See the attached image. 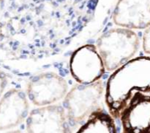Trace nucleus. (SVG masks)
Returning <instances> with one entry per match:
<instances>
[{"mask_svg": "<svg viewBox=\"0 0 150 133\" xmlns=\"http://www.w3.org/2000/svg\"><path fill=\"white\" fill-rule=\"evenodd\" d=\"M5 133H24V132L19 129H16V130H12V131L7 132H5Z\"/></svg>", "mask_w": 150, "mask_h": 133, "instance_id": "obj_13", "label": "nucleus"}, {"mask_svg": "<svg viewBox=\"0 0 150 133\" xmlns=\"http://www.w3.org/2000/svg\"><path fill=\"white\" fill-rule=\"evenodd\" d=\"M28 97L22 90L13 88L0 98V131L18 127L29 115Z\"/></svg>", "mask_w": 150, "mask_h": 133, "instance_id": "obj_9", "label": "nucleus"}, {"mask_svg": "<svg viewBox=\"0 0 150 133\" xmlns=\"http://www.w3.org/2000/svg\"><path fill=\"white\" fill-rule=\"evenodd\" d=\"M95 46L105 70L114 72L133 59L139 50L140 39L132 30L116 27L101 35Z\"/></svg>", "mask_w": 150, "mask_h": 133, "instance_id": "obj_2", "label": "nucleus"}, {"mask_svg": "<svg viewBox=\"0 0 150 133\" xmlns=\"http://www.w3.org/2000/svg\"><path fill=\"white\" fill-rule=\"evenodd\" d=\"M102 81L83 84H75L63 98V107L71 129L84 124L96 111L101 109L100 104L105 92Z\"/></svg>", "mask_w": 150, "mask_h": 133, "instance_id": "obj_3", "label": "nucleus"}, {"mask_svg": "<svg viewBox=\"0 0 150 133\" xmlns=\"http://www.w3.org/2000/svg\"><path fill=\"white\" fill-rule=\"evenodd\" d=\"M112 21L120 27L145 30L150 26V0H118Z\"/></svg>", "mask_w": 150, "mask_h": 133, "instance_id": "obj_8", "label": "nucleus"}, {"mask_svg": "<svg viewBox=\"0 0 150 133\" xmlns=\"http://www.w3.org/2000/svg\"><path fill=\"white\" fill-rule=\"evenodd\" d=\"M72 77L79 84H88L100 80L105 73L103 61L94 44L81 46L72 53L69 61Z\"/></svg>", "mask_w": 150, "mask_h": 133, "instance_id": "obj_5", "label": "nucleus"}, {"mask_svg": "<svg viewBox=\"0 0 150 133\" xmlns=\"http://www.w3.org/2000/svg\"><path fill=\"white\" fill-rule=\"evenodd\" d=\"M75 133H117L116 121L105 109L93 112Z\"/></svg>", "mask_w": 150, "mask_h": 133, "instance_id": "obj_10", "label": "nucleus"}, {"mask_svg": "<svg viewBox=\"0 0 150 133\" xmlns=\"http://www.w3.org/2000/svg\"><path fill=\"white\" fill-rule=\"evenodd\" d=\"M137 92L150 95V56L133 58L110 76L105 94L110 115L119 119Z\"/></svg>", "mask_w": 150, "mask_h": 133, "instance_id": "obj_1", "label": "nucleus"}, {"mask_svg": "<svg viewBox=\"0 0 150 133\" xmlns=\"http://www.w3.org/2000/svg\"><path fill=\"white\" fill-rule=\"evenodd\" d=\"M0 1H1V0H0Z\"/></svg>", "mask_w": 150, "mask_h": 133, "instance_id": "obj_14", "label": "nucleus"}, {"mask_svg": "<svg viewBox=\"0 0 150 133\" xmlns=\"http://www.w3.org/2000/svg\"><path fill=\"white\" fill-rule=\"evenodd\" d=\"M8 84V77L7 75L2 70H0V98L3 95L5 89Z\"/></svg>", "mask_w": 150, "mask_h": 133, "instance_id": "obj_12", "label": "nucleus"}, {"mask_svg": "<svg viewBox=\"0 0 150 133\" xmlns=\"http://www.w3.org/2000/svg\"><path fill=\"white\" fill-rule=\"evenodd\" d=\"M69 92L67 82L54 72H46L33 76L27 87L29 100L38 107L56 104Z\"/></svg>", "mask_w": 150, "mask_h": 133, "instance_id": "obj_4", "label": "nucleus"}, {"mask_svg": "<svg viewBox=\"0 0 150 133\" xmlns=\"http://www.w3.org/2000/svg\"><path fill=\"white\" fill-rule=\"evenodd\" d=\"M26 133H72L63 106L53 104L33 109L26 119Z\"/></svg>", "mask_w": 150, "mask_h": 133, "instance_id": "obj_6", "label": "nucleus"}, {"mask_svg": "<svg viewBox=\"0 0 150 133\" xmlns=\"http://www.w3.org/2000/svg\"><path fill=\"white\" fill-rule=\"evenodd\" d=\"M142 47L146 54L150 55V26L145 29L142 39Z\"/></svg>", "mask_w": 150, "mask_h": 133, "instance_id": "obj_11", "label": "nucleus"}, {"mask_svg": "<svg viewBox=\"0 0 150 133\" xmlns=\"http://www.w3.org/2000/svg\"><path fill=\"white\" fill-rule=\"evenodd\" d=\"M119 119L122 133H150V95L135 92Z\"/></svg>", "mask_w": 150, "mask_h": 133, "instance_id": "obj_7", "label": "nucleus"}]
</instances>
